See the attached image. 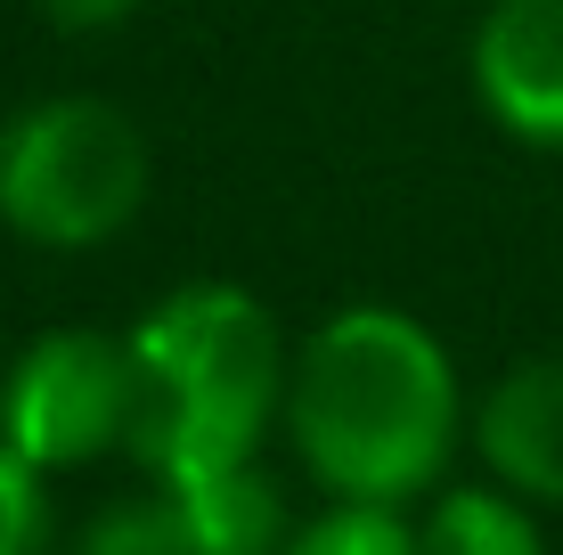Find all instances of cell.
Masks as SVG:
<instances>
[{"label": "cell", "instance_id": "10", "mask_svg": "<svg viewBox=\"0 0 563 555\" xmlns=\"http://www.w3.org/2000/svg\"><path fill=\"white\" fill-rule=\"evenodd\" d=\"M286 555H417V514L327 499L319 514H302V523H295Z\"/></svg>", "mask_w": 563, "mask_h": 555}, {"label": "cell", "instance_id": "8", "mask_svg": "<svg viewBox=\"0 0 563 555\" xmlns=\"http://www.w3.org/2000/svg\"><path fill=\"white\" fill-rule=\"evenodd\" d=\"M417 555H548L539 507L498 482H441L417 514Z\"/></svg>", "mask_w": 563, "mask_h": 555}, {"label": "cell", "instance_id": "4", "mask_svg": "<svg viewBox=\"0 0 563 555\" xmlns=\"http://www.w3.org/2000/svg\"><path fill=\"white\" fill-rule=\"evenodd\" d=\"M0 449L33 474H82L131 449V335L107 328H49L0 376Z\"/></svg>", "mask_w": 563, "mask_h": 555}, {"label": "cell", "instance_id": "2", "mask_svg": "<svg viewBox=\"0 0 563 555\" xmlns=\"http://www.w3.org/2000/svg\"><path fill=\"white\" fill-rule=\"evenodd\" d=\"M286 359L262 295L229 278H188L131 328V466L147 482L254 466L286 417Z\"/></svg>", "mask_w": 563, "mask_h": 555}, {"label": "cell", "instance_id": "9", "mask_svg": "<svg viewBox=\"0 0 563 555\" xmlns=\"http://www.w3.org/2000/svg\"><path fill=\"white\" fill-rule=\"evenodd\" d=\"M57 555H188V531H180V507L147 482L131 499H107Z\"/></svg>", "mask_w": 563, "mask_h": 555}, {"label": "cell", "instance_id": "5", "mask_svg": "<svg viewBox=\"0 0 563 555\" xmlns=\"http://www.w3.org/2000/svg\"><path fill=\"white\" fill-rule=\"evenodd\" d=\"M465 74L507 140L563 156V0H490L465 42Z\"/></svg>", "mask_w": 563, "mask_h": 555}, {"label": "cell", "instance_id": "12", "mask_svg": "<svg viewBox=\"0 0 563 555\" xmlns=\"http://www.w3.org/2000/svg\"><path fill=\"white\" fill-rule=\"evenodd\" d=\"M33 9H42V25H57V33H114V25H131L147 0H33Z\"/></svg>", "mask_w": 563, "mask_h": 555}, {"label": "cell", "instance_id": "11", "mask_svg": "<svg viewBox=\"0 0 563 555\" xmlns=\"http://www.w3.org/2000/svg\"><path fill=\"white\" fill-rule=\"evenodd\" d=\"M0 555H57L49 474H33L16 449H0Z\"/></svg>", "mask_w": 563, "mask_h": 555}, {"label": "cell", "instance_id": "6", "mask_svg": "<svg viewBox=\"0 0 563 555\" xmlns=\"http://www.w3.org/2000/svg\"><path fill=\"white\" fill-rule=\"evenodd\" d=\"M474 442L482 474L498 490L531 507H563V352H539V359H515L490 392L474 400Z\"/></svg>", "mask_w": 563, "mask_h": 555}, {"label": "cell", "instance_id": "3", "mask_svg": "<svg viewBox=\"0 0 563 555\" xmlns=\"http://www.w3.org/2000/svg\"><path fill=\"white\" fill-rule=\"evenodd\" d=\"M147 131L99 90H49L0 123V229L42 254H99L147 204Z\"/></svg>", "mask_w": 563, "mask_h": 555}, {"label": "cell", "instance_id": "7", "mask_svg": "<svg viewBox=\"0 0 563 555\" xmlns=\"http://www.w3.org/2000/svg\"><path fill=\"white\" fill-rule=\"evenodd\" d=\"M155 490L180 507L188 555H286V540L302 523L262 457L229 466V474H197V482H155Z\"/></svg>", "mask_w": 563, "mask_h": 555}, {"label": "cell", "instance_id": "1", "mask_svg": "<svg viewBox=\"0 0 563 555\" xmlns=\"http://www.w3.org/2000/svg\"><path fill=\"white\" fill-rule=\"evenodd\" d=\"M465 385L450 343L417 311L343 302L286 359V449L319 499L343 507H424L465 449Z\"/></svg>", "mask_w": 563, "mask_h": 555}]
</instances>
